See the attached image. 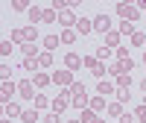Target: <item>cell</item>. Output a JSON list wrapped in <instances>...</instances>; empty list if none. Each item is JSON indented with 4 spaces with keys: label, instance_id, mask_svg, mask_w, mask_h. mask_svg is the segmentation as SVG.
Segmentation results:
<instances>
[{
    "label": "cell",
    "instance_id": "cell-1",
    "mask_svg": "<svg viewBox=\"0 0 146 123\" xmlns=\"http://www.w3.org/2000/svg\"><path fill=\"white\" fill-rule=\"evenodd\" d=\"M70 97H73V106H85V103H88V94H85V85L82 82H73L70 85Z\"/></svg>",
    "mask_w": 146,
    "mask_h": 123
},
{
    "label": "cell",
    "instance_id": "cell-2",
    "mask_svg": "<svg viewBox=\"0 0 146 123\" xmlns=\"http://www.w3.org/2000/svg\"><path fill=\"white\" fill-rule=\"evenodd\" d=\"M53 82L56 85H73V70H67V68L64 70H56L53 73Z\"/></svg>",
    "mask_w": 146,
    "mask_h": 123
},
{
    "label": "cell",
    "instance_id": "cell-3",
    "mask_svg": "<svg viewBox=\"0 0 146 123\" xmlns=\"http://www.w3.org/2000/svg\"><path fill=\"white\" fill-rule=\"evenodd\" d=\"M18 94H21V97H27V100H32V97H35V82H29V79L18 82Z\"/></svg>",
    "mask_w": 146,
    "mask_h": 123
},
{
    "label": "cell",
    "instance_id": "cell-4",
    "mask_svg": "<svg viewBox=\"0 0 146 123\" xmlns=\"http://www.w3.org/2000/svg\"><path fill=\"white\" fill-rule=\"evenodd\" d=\"M117 15L126 18V21H135V18H137V9L129 6V3H120V6H117Z\"/></svg>",
    "mask_w": 146,
    "mask_h": 123
},
{
    "label": "cell",
    "instance_id": "cell-5",
    "mask_svg": "<svg viewBox=\"0 0 146 123\" xmlns=\"http://www.w3.org/2000/svg\"><path fill=\"white\" fill-rule=\"evenodd\" d=\"M94 29L96 32H108V29H111V18H108V15H96L94 18Z\"/></svg>",
    "mask_w": 146,
    "mask_h": 123
},
{
    "label": "cell",
    "instance_id": "cell-6",
    "mask_svg": "<svg viewBox=\"0 0 146 123\" xmlns=\"http://www.w3.org/2000/svg\"><path fill=\"white\" fill-rule=\"evenodd\" d=\"M15 91H18V85L9 82V79H3V94H0V97H3V103H12V94H15Z\"/></svg>",
    "mask_w": 146,
    "mask_h": 123
},
{
    "label": "cell",
    "instance_id": "cell-7",
    "mask_svg": "<svg viewBox=\"0 0 146 123\" xmlns=\"http://www.w3.org/2000/svg\"><path fill=\"white\" fill-rule=\"evenodd\" d=\"M96 91H100L102 97H108V94H114V91H117V85H114V82H108V79H100V85H96Z\"/></svg>",
    "mask_w": 146,
    "mask_h": 123
},
{
    "label": "cell",
    "instance_id": "cell-8",
    "mask_svg": "<svg viewBox=\"0 0 146 123\" xmlns=\"http://www.w3.org/2000/svg\"><path fill=\"white\" fill-rule=\"evenodd\" d=\"M58 23H62V27H76V23H79V21H76V18H73V15H70V12H67V9H64V12H58Z\"/></svg>",
    "mask_w": 146,
    "mask_h": 123
},
{
    "label": "cell",
    "instance_id": "cell-9",
    "mask_svg": "<svg viewBox=\"0 0 146 123\" xmlns=\"http://www.w3.org/2000/svg\"><path fill=\"white\" fill-rule=\"evenodd\" d=\"M64 65H67V70H76V68L82 65V56H76V53H67V56H64Z\"/></svg>",
    "mask_w": 146,
    "mask_h": 123
},
{
    "label": "cell",
    "instance_id": "cell-10",
    "mask_svg": "<svg viewBox=\"0 0 146 123\" xmlns=\"http://www.w3.org/2000/svg\"><path fill=\"white\" fill-rule=\"evenodd\" d=\"M21 50H23V56H27V59H32V56H41V53H38V44H35V41H29V44H21Z\"/></svg>",
    "mask_w": 146,
    "mask_h": 123
},
{
    "label": "cell",
    "instance_id": "cell-11",
    "mask_svg": "<svg viewBox=\"0 0 146 123\" xmlns=\"http://www.w3.org/2000/svg\"><path fill=\"white\" fill-rule=\"evenodd\" d=\"M64 108H67V94H62V97H56V100H53V112H56V114H62Z\"/></svg>",
    "mask_w": 146,
    "mask_h": 123
},
{
    "label": "cell",
    "instance_id": "cell-12",
    "mask_svg": "<svg viewBox=\"0 0 146 123\" xmlns=\"http://www.w3.org/2000/svg\"><path fill=\"white\" fill-rule=\"evenodd\" d=\"M76 32H79V35H88V32H94V23H91L88 18H82V21L76 23Z\"/></svg>",
    "mask_w": 146,
    "mask_h": 123
},
{
    "label": "cell",
    "instance_id": "cell-13",
    "mask_svg": "<svg viewBox=\"0 0 146 123\" xmlns=\"http://www.w3.org/2000/svg\"><path fill=\"white\" fill-rule=\"evenodd\" d=\"M58 44H62V38H58V35H47V38H44V47H47V53H50V50H56Z\"/></svg>",
    "mask_w": 146,
    "mask_h": 123
},
{
    "label": "cell",
    "instance_id": "cell-14",
    "mask_svg": "<svg viewBox=\"0 0 146 123\" xmlns=\"http://www.w3.org/2000/svg\"><path fill=\"white\" fill-rule=\"evenodd\" d=\"M23 112H21V106L18 103H6V117H21Z\"/></svg>",
    "mask_w": 146,
    "mask_h": 123
},
{
    "label": "cell",
    "instance_id": "cell-15",
    "mask_svg": "<svg viewBox=\"0 0 146 123\" xmlns=\"http://www.w3.org/2000/svg\"><path fill=\"white\" fill-rule=\"evenodd\" d=\"M29 21H32V27H35V21H44V9L32 6V9H29Z\"/></svg>",
    "mask_w": 146,
    "mask_h": 123
},
{
    "label": "cell",
    "instance_id": "cell-16",
    "mask_svg": "<svg viewBox=\"0 0 146 123\" xmlns=\"http://www.w3.org/2000/svg\"><path fill=\"white\" fill-rule=\"evenodd\" d=\"M108 117H123V106H120V103H111V106H108Z\"/></svg>",
    "mask_w": 146,
    "mask_h": 123
},
{
    "label": "cell",
    "instance_id": "cell-17",
    "mask_svg": "<svg viewBox=\"0 0 146 123\" xmlns=\"http://www.w3.org/2000/svg\"><path fill=\"white\" fill-rule=\"evenodd\" d=\"M58 21V12L56 9H44V23H56Z\"/></svg>",
    "mask_w": 146,
    "mask_h": 123
},
{
    "label": "cell",
    "instance_id": "cell-18",
    "mask_svg": "<svg viewBox=\"0 0 146 123\" xmlns=\"http://www.w3.org/2000/svg\"><path fill=\"white\" fill-rule=\"evenodd\" d=\"M117 91H123V88H129V85H131V76H129V73H126V76H117Z\"/></svg>",
    "mask_w": 146,
    "mask_h": 123
},
{
    "label": "cell",
    "instance_id": "cell-19",
    "mask_svg": "<svg viewBox=\"0 0 146 123\" xmlns=\"http://www.w3.org/2000/svg\"><path fill=\"white\" fill-rule=\"evenodd\" d=\"M21 117L27 120V123H38V112H35V108H27V112H23Z\"/></svg>",
    "mask_w": 146,
    "mask_h": 123
},
{
    "label": "cell",
    "instance_id": "cell-20",
    "mask_svg": "<svg viewBox=\"0 0 146 123\" xmlns=\"http://www.w3.org/2000/svg\"><path fill=\"white\" fill-rule=\"evenodd\" d=\"M44 85H50V76L47 73H35V88H44Z\"/></svg>",
    "mask_w": 146,
    "mask_h": 123
},
{
    "label": "cell",
    "instance_id": "cell-21",
    "mask_svg": "<svg viewBox=\"0 0 146 123\" xmlns=\"http://www.w3.org/2000/svg\"><path fill=\"white\" fill-rule=\"evenodd\" d=\"M38 65H41V68H50V65H53V56H50V53H41V56H38Z\"/></svg>",
    "mask_w": 146,
    "mask_h": 123
},
{
    "label": "cell",
    "instance_id": "cell-22",
    "mask_svg": "<svg viewBox=\"0 0 146 123\" xmlns=\"http://www.w3.org/2000/svg\"><path fill=\"white\" fill-rule=\"evenodd\" d=\"M131 41H135V47H146V35H143V32H135V35H131Z\"/></svg>",
    "mask_w": 146,
    "mask_h": 123
},
{
    "label": "cell",
    "instance_id": "cell-23",
    "mask_svg": "<svg viewBox=\"0 0 146 123\" xmlns=\"http://www.w3.org/2000/svg\"><path fill=\"white\" fill-rule=\"evenodd\" d=\"M21 68H23V70H35V68H38V59H23Z\"/></svg>",
    "mask_w": 146,
    "mask_h": 123
},
{
    "label": "cell",
    "instance_id": "cell-24",
    "mask_svg": "<svg viewBox=\"0 0 146 123\" xmlns=\"http://www.w3.org/2000/svg\"><path fill=\"white\" fill-rule=\"evenodd\" d=\"M91 108H94V112H102V108H105V97H96V100L91 103Z\"/></svg>",
    "mask_w": 146,
    "mask_h": 123
},
{
    "label": "cell",
    "instance_id": "cell-25",
    "mask_svg": "<svg viewBox=\"0 0 146 123\" xmlns=\"http://www.w3.org/2000/svg\"><path fill=\"white\" fill-rule=\"evenodd\" d=\"M108 56H111V47H100V50H96V59L100 61H105Z\"/></svg>",
    "mask_w": 146,
    "mask_h": 123
},
{
    "label": "cell",
    "instance_id": "cell-26",
    "mask_svg": "<svg viewBox=\"0 0 146 123\" xmlns=\"http://www.w3.org/2000/svg\"><path fill=\"white\" fill-rule=\"evenodd\" d=\"M73 38H76V29H64V35H62V44H70Z\"/></svg>",
    "mask_w": 146,
    "mask_h": 123
},
{
    "label": "cell",
    "instance_id": "cell-27",
    "mask_svg": "<svg viewBox=\"0 0 146 123\" xmlns=\"http://www.w3.org/2000/svg\"><path fill=\"white\" fill-rule=\"evenodd\" d=\"M120 32H129V35H135V27H131V21H123V23H120Z\"/></svg>",
    "mask_w": 146,
    "mask_h": 123
},
{
    "label": "cell",
    "instance_id": "cell-28",
    "mask_svg": "<svg viewBox=\"0 0 146 123\" xmlns=\"http://www.w3.org/2000/svg\"><path fill=\"white\" fill-rule=\"evenodd\" d=\"M12 9H18V12H23V9H32L27 0H15V3H12Z\"/></svg>",
    "mask_w": 146,
    "mask_h": 123
},
{
    "label": "cell",
    "instance_id": "cell-29",
    "mask_svg": "<svg viewBox=\"0 0 146 123\" xmlns=\"http://www.w3.org/2000/svg\"><path fill=\"white\" fill-rule=\"evenodd\" d=\"M35 106H38V108H47V97H44V94H35Z\"/></svg>",
    "mask_w": 146,
    "mask_h": 123
},
{
    "label": "cell",
    "instance_id": "cell-30",
    "mask_svg": "<svg viewBox=\"0 0 146 123\" xmlns=\"http://www.w3.org/2000/svg\"><path fill=\"white\" fill-rule=\"evenodd\" d=\"M114 44H120V35L117 32H108V47H114Z\"/></svg>",
    "mask_w": 146,
    "mask_h": 123
},
{
    "label": "cell",
    "instance_id": "cell-31",
    "mask_svg": "<svg viewBox=\"0 0 146 123\" xmlns=\"http://www.w3.org/2000/svg\"><path fill=\"white\" fill-rule=\"evenodd\" d=\"M129 97H131V91H126V88H123V91H117V100H120V103H126Z\"/></svg>",
    "mask_w": 146,
    "mask_h": 123
},
{
    "label": "cell",
    "instance_id": "cell-32",
    "mask_svg": "<svg viewBox=\"0 0 146 123\" xmlns=\"http://www.w3.org/2000/svg\"><path fill=\"white\" fill-rule=\"evenodd\" d=\"M135 114H137V120H140V123H146V106H140Z\"/></svg>",
    "mask_w": 146,
    "mask_h": 123
},
{
    "label": "cell",
    "instance_id": "cell-33",
    "mask_svg": "<svg viewBox=\"0 0 146 123\" xmlns=\"http://www.w3.org/2000/svg\"><path fill=\"white\" fill-rule=\"evenodd\" d=\"M117 56H120V61H126L129 59V50H126V47H117Z\"/></svg>",
    "mask_w": 146,
    "mask_h": 123
},
{
    "label": "cell",
    "instance_id": "cell-34",
    "mask_svg": "<svg viewBox=\"0 0 146 123\" xmlns=\"http://www.w3.org/2000/svg\"><path fill=\"white\" fill-rule=\"evenodd\" d=\"M91 73H94V76H100V79H102V76H105V65H100V68H96V70H91Z\"/></svg>",
    "mask_w": 146,
    "mask_h": 123
},
{
    "label": "cell",
    "instance_id": "cell-35",
    "mask_svg": "<svg viewBox=\"0 0 146 123\" xmlns=\"http://www.w3.org/2000/svg\"><path fill=\"white\" fill-rule=\"evenodd\" d=\"M120 123H135V117H131V114H123V117H120Z\"/></svg>",
    "mask_w": 146,
    "mask_h": 123
},
{
    "label": "cell",
    "instance_id": "cell-36",
    "mask_svg": "<svg viewBox=\"0 0 146 123\" xmlns=\"http://www.w3.org/2000/svg\"><path fill=\"white\" fill-rule=\"evenodd\" d=\"M47 123H58V114L53 112V114H47Z\"/></svg>",
    "mask_w": 146,
    "mask_h": 123
},
{
    "label": "cell",
    "instance_id": "cell-37",
    "mask_svg": "<svg viewBox=\"0 0 146 123\" xmlns=\"http://www.w3.org/2000/svg\"><path fill=\"white\" fill-rule=\"evenodd\" d=\"M140 88H143V91H146V79H143V82H140Z\"/></svg>",
    "mask_w": 146,
    "mask_h": 123
},
{
    "label": "cell",
    "instance_id": "cell-38",
    "mask_svg": "<svg viewBox=\"0 0 146 123\" xmlns=\"http://www.w3.org/2000/svg\"><path fill=\"white\" fill-rule=\"evenodd\" d=\"M91 123H102V120H96V117H94V120H91Z\"/></svg>",
    "mask_w": 146,
    "mask_h": 123
},
{
    "label": "cell",
    "instance_id": "cell-39",
    "mask_svg": "<svg viewBox=\"0 0 146 123\" xmlns=\"http://www.w3.org/2000/svg\"><path fill=\"white\" fill-rule=\"evenodd\" d=\"M143 106H146V97H143Z\"/></svg>",
    "mask_w": 146,
    "mask_h": 123
},
{
    "label": "cell",
    "instance_id": "cell-40",
    "mask_svg": "<svg viewBox=\"0 0 146 123\" xmlns=\"http://www.w3.org/2000/svg\"><path fill=\"white\" fill-rule=\"evenodd\" d=\"M143 65H146V56H143Z\"/></svg>",
    "mask_w": 146,
    "mask_h": 123
},
{
    "label": "cell",
    "instance_id": "cell-41",
    "mask_svg": "<svg viewBox=\"0 0 146 123\" xmlns=\"http://www.w3.org/2000/svg\"><path fill=\"white\" fill-rule=\"evenodd\" d=\"M73 123H79V120H73Z\"/></svg>",
    "mask_w": 146,
    "mask_h": 123
}]
</instances>
